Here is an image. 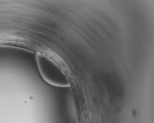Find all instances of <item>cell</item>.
<instances>
[{
	"label": "cell",
	"mask_w": 154,
	"mask_h": 123,
	"mask_svg": "<svg viewBox=\"0 0 154 123\" xmlns=\"http://www.w3.org/2000/svg\"><path fill=\"white\" fill-rule=\"evenodd\" d=\"M38 69L42 78L53 86L66 87L69 86L66 76L59 67L45 55L38 56Z\"/></svg>",
	"instance_id": "1"
}]
</instances>
